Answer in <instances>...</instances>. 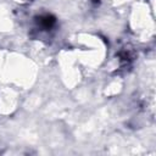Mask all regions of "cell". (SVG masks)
Listing matches in <instances>:
<instances>
[{"label":"cell","mask_w":156,"mask_h":156,"mask_svg":"<svg viewBox=\"0 0 156 156\" xmlns=\"http://www.w3.org/2000/svg\"><path fill=\"white\" fill-rule=\"evenodd\" d=\"M39 23H40V26H41V27H44L45 29H49V28H51V27L54 26V23H55V18H54L52 16L46 15V16L40 17Z\"/></svg>","instance_id":"1"}]
</instances>
